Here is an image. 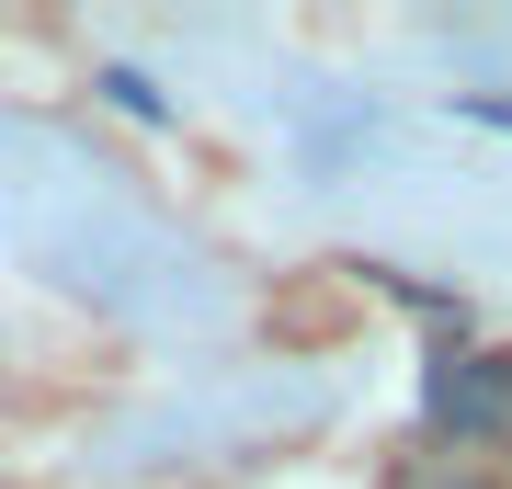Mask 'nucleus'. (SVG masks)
Returning a JSON list of instances; mask_svg holds the SVG:
<instances>
[{
	"mask_svg": "<svg viewBox=\"0 0 512 489\" xmlns=\"http://www.w3.org/2000/svg\"><path fill=\"white\" fill-rule=\"evenodd\" d=\"M387 489H501V478L478 467L467 444H421V455H399V467H387Z\"/></svg>",
	"mask_w": 512,
	"mask_h": 489,
	"instance_id": "1",
	"label": "nucleus"
},
{
	"mask_svg": "<svg viewBox=\"0 0 512 489\" xmlns=\"http://www.w3.org/2000/svg\"><path fill=\"white\" fill-rule=\"evenodd\" d=\"M490 444H501V455H512V376H501V387H490Z\"/></svg>",
	"mask_w": 512,
	"mask_h": 489,
	"instance_id": "2",
	"label": "nucleus"
}]
</instances>
